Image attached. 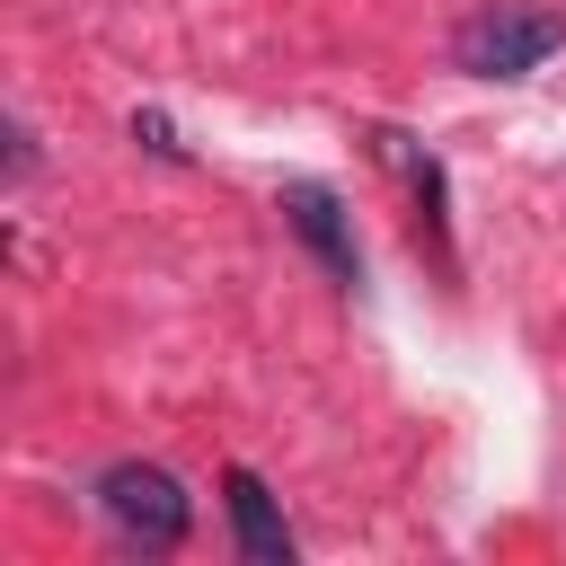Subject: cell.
Instances as JSON below:
<instances>
[{"label": "cell", "instance_id": "1", "mask_svg": "<svg viewBox=\"0 0 566 566\" xmlns=\"http://www.w3.org/2000/svg\"><path fill=\"white\" fill-rule=\"evenodd\" d=\"M88 495H97V513L115 522V539H133V548H177V539L195 531V495H186L159 460H106Z\"/></svg>", "mask_w": 566, "mask_h": 566}, {"label": "cell", "instance_id": "2", "mask_svg": "<svg viewBox=\"0 0 566 566\" xmlns=\"http://www.w3.org/2000/svg\"><path fill=\"white\" fill-rule=\"evenodd\" d=\"M557 44H566V18H557V9H513V0H495V9L460 18L451 62H460L469 80H531Z\"/></svg>", "mask_w": 566, "mask_h": 566}, {"label": "cell", "instance_id": "3", "mask_svg": "<svg viewBox=\"0 0 566 566\" xmlns=\"http://www.w3.org/2000/svg\"><path fill=\"white\" fill-rule=\"evenodd\" d=\"M283 221H292V239L318 256L327 283H345V292L363 283V248H354V230H345V203H336L318 177H292V186H283Z\"/></svg>", "mask_w": 566, "mask_h": 566}, {"label": "cell", "instance_id": "4", "mask_svg": "<svg viewBox=\"0 0 566 566\" xmlns=\"http://www.w3.org/2000/svg\"><path fill=\"white\" fill-rule=\"evenodd\" d=\"M221 504H230V539H239L248 566H292V522H283V504L265 495L256 469H230L221 478Z\"/></svg>", "mask_w": 566, "mask_h": 566}, {"label": "cell", "instance_id": "5", "mask_svg": "<svg viewBox=\"0 0 566 566\" xmlns=\"http://www.w3.org/2000/svg\"><path fill=\"white\" fill-rule=\"evenodd\" d=\"M371 150H380V168H398V177H407V195H416V230L451 256V186H442V159H433L424 142L389 133V124H371Z\"/></svg>", "mask_w": 566, "mask_h": 566}, {"label": "cell", "instance_id": "6", "mask_svg": "<svg viewBox=\"0 0 566 566\" xmlns=\"http://www.w3.org/2000/svg\"><path fill=\"white\" fill-rule=\"evenodd\" d=\"M133 142H142V150H159V159H186V142H177V124H168V115H150V106L133 115Z\"/></svg>", "mask_w": 566, "mask_h": 566}]
</instances>
